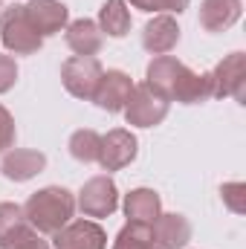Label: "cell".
Returning a JSON list of instances; mask_svg holds the SVG:
<instances>
[{
  "label": "cell",
  "mask_w": 246,
  "mask_h": 249,
  "mask_svg": "<svg viewBox=\"0 0 246 249\" xmlns=\"http://www.w3.org/2000/svg\"><path fill=\"white\" fill-rule=\"evenodd\" d=\"M23 209V220L41 232V235H55L61 226H67L75 214V197L72 191L61 186H47L38 188L35 194H29V200L20 206Z\"/></svg>",
  "instance_id": "obj_1"
},
{
  "label": "cell",
  "mask_w": 246,
  "mask_h": 249,
  "mask_svg": "<svg viewBox=\"0 0 246 249\" xmlns=\"http://www.w3.org/2000/svg\"><path fill=\"white\" fill-rule=\"evenodd\" d=\"M0 41L15 55H35L44 47V38L32 29V23L23 15V6L18 3L0 9Z\"/></svg>",
  "instance_id": "obj_2"
},
{
  "label": "cell",
  "mask_w": 246,
  "mask_h": 249,
  "mask_svg": "<svg viewBox=\"0 0 246 249\" xmlns=\"http://www.w3.org/2000/svg\"><path fill=\"white\" fill-rule=\"evenodd\" d=\"M105 67L96 55H72L61 64V81L64 90L81 102H93V93L102 81Z\"/></svg>",
  "instance_id": "obj_3"
},
{
  "label": "cell",
  "mask_w": 246,
  "mask_h": 249,
  "mask_svg": "<svg viewBox=\"0 0 246 249\" xmlns=\"http://www.w3.org/2000/svg\"><path fill=\"white\" fill-rule=\"evenodd\" d=\"M168 107H171V102H165L157 90H151L142 81V84H133V93H130L122 113L124 122L133 124V127H157V124L165 122Z\"/></svg>",
  "instance_id": "obj_4"
},
{
  "label": "cell",
  "mask_w": 246,
  "mask_h": 249,
  "mask_svg": "<svg viewBox=\"0 0 246 249\" xmlns=\"http://www.w3.org/2000/svg\"><path fill=\"white\" fill-rule=\"evenodd\" d=\"M75 206L81 209L84 217H110L119 209V188L113 183V177L110 174L90 177L78 191Z\"/></svg>",
  "instance_id": "obj_5"
},
{
  "label": "cell",
  "mask_w": 246,
  "mask_h": 249,
  "mask_svg": "<svg viewBox=\"0 0 246 249\" xmlns=\"http://www.w3.org/2000/svg\"><path fill=\"white\" fill-rule=\"evenodd\" d=\"M211 84L214 96L226 99L232 96L238 105H246V55L244 53H229L223 61L211 70Z\"/></svg>",
  "instance_id": "obj_6"
},
{
  "label": "cell",
  "mask_w": 246,
  "mask_h": 249,
  "mask_svg": "<svg viewBox=\"0 0 246 249\" xmlns=\"http://www.w3.org/2000/svg\"><path fill=\"white\" fill-rule=\"evenodd\" d=\"M139 154V139L124 130V127H113L102 136V151H99V165L102 171H122L127 168Z\"/></svg>",
  "instance_id": "obj_7"
},
{
  "label": "cell",
  "mask_w": 246,
  "mask_h": 249,
  "mask_svg": "<svg viewBox=\"0 0 246 249\" xmlns=\"http://www.w3.org/2000/svg\"><path fill=\"white\" fill-rule=\"evenodd\" d=\"M23 15H26V20L32 23V29L41 38L58 35L70 23V9L64 6L61 0H29L23 6Z\"/></svg>",
  "instance_id": "obj_8"
},
{
  "label": "cell",
  "mask_w": 246,
  "mask_h": 249,
  "mask_svg": "<svg viewBox=\"0 0 246 249\" xmlns=\"http://www.w3.org/2000/svg\"><path fill=\"white\" fill-rule=\"evenodd\" d=\"M55 249H107V232L96 220H70L55 235Z\"/></svg>",
  "instance_id": "obj_9"
},
{
  "label": "cell",
  "mask_w": 246,
  "mask_h": 249,
  "mask_svg": "<svg viewBox=\"0 0 246 249\" xmlns=\"http://www.w3.org/2000/svg\"><path fill=\"white\" fill-rule=\"evenodd\" d=\"M130 93H133V81H130L127 72H122V70H105L102 81H99V87L93 93V102H96V107H102L107 113H122L127 99H130Z\"/></svg>",
  "instance_id": "obj_10"
},
{
  "label": "cell",
  "mask_w": 246,
  "mask_h": 249,
  "mask_svg": "<svg viewBox=\"0 0 246 249\" xmlns=\"http://www.w3.org/2000/svg\"><path fill=\"white\" fill-rule=\"evenodd\" d=\"M180 44V23L174 15H157L154 20L145 23L142 29V47L151 55H168Z\"/></svg>",
  "instance_id": "obj_11"
},
{
  "label": "cell",
  "mask_w": 246,
  "mask_h": 249,
  "mask_svg": "<svg viewBox=\"0 0 246 249\" xmlns=\"http://www.w3.org/2000/svg\"><path fill=\"white\" fill-rule=\"evenodd\" d=\"M47 168V157L41 151H32V148H9L3 162H0V171L6 180L12 183H26L32 177H38L41 171Z\"/></svg>",
  "instance_id": "obj_12"
},
{
  "label": "cell",
  "mask_w": 246,
  "mask_h": 249,
  "mask_svg": "<svg viewBox=\"0 0 246 249\" xmlns=\"http://www.w3.org/2000/svg\"><path fill=\"white\" fill-rule=\"evenodd\" d=\"M209 99H214V84H211V72H194L188 64L180 70L171 102L180 105H206Z\"/></svg>",
  "instance_id": "obj_13"
},
{
  "label": "cell",
  "mask_w": 246,
  "mask_h": 249,
  "mask_svg": "<svg viewBox=\"0 0 246 249\" xmlns=\"http://www.w3.org/2000/svg\"><path fill=\"white\" fill-rule=\"evenodd\" d=\"M244 15L241 0H203L200 3V26L211 35L232 29Z\"/></svg>",
  "instance_id": "obj_14"
},
{
  "label": "cell",
  "mask_w": 246,
  "mask_h": 249,
  "mask_svg": "<svg viewBox=\"0 0 246 249\" xmlns=\"http://www.w3.org/2000/svg\"><path fill=\"white\" fill-rule=\"evenodd\" d=\"M151 229H154V241L159 249H185L191 241V223L185 214H177V212L159 214L151 223Z\"/></svg>",
  "instance_id": "obj_15"
},
{
  "label": "cell",
  "mask_w": 246,
  "mask_h": 249,
  "mask_svg": "<svg viewBox=\"0 0 246 249\" xmlns=\"http://www.w3.org/2000/svg\"><path fill=\"white\" fill-rule=\"evenodd\" d=\"M124 217L130 223H154L159 214H162V197L154 191V188H133L124 194Z\"/></svg>",
  "instance_id": "obj_16"
},
{
  "label": "cell",
  "mask_w": 246,
  "mask_h": 249,
  "mask_svg": "<svg viewBox=\"0 0 246 249\" xmlns=\"http://www.w3.org/2000/svg\"><path fill=\"white\" fill-rule=\"evenodd\" d=\"M67 47L75 53V55H99L102 44H105V35L99 29L96 20L90 18H78L72 23H67V35H64Z\"/></svg>",
  "instance_id": "obj_17"
},
{
  "label": "cell",
  "mask_w": 246,
  "mask_h": 249,
  "mask_svg": "<svg viewBox=\"0 0 246 249\" xmlns=\"http://www.w3.org/2000/svg\"><path fill=\"white\" fill-rule=\"evenodd\" d=\"M183 67L185 64L174 55H157L145 70V84L151 90H157L165 102H171V93H174V84H177V75Z\"/></svg>",
  "instance_id": "obj_18"
},
{
  "label": "cell",
  "mask_w": 246,
  "mask_h": 249,
  "mask_svg": "<svg viewBox=\"0 0 246 249\" xmlns=\"http://www.w3.org/2000/svg\"><path fill=\"white\" fill-rule=\"evenodd\" d=\"M99 29L102 35H110V38H124L133 26V18H130V9L124 0H105L102 9H99Z\"/></svg>",
  "instance_id": "obj_19"
},
{
  "label": "cell",
  "mask_w": 246,
  "mask_h": 249,
  "mask_svg": "<svg viewBox=\"0 0 246 249\" xmlns=\"http://www.w3.org/2000/svg\"><path fill=\"white\" fill-rule=\"evenodd\" d=\"M99 151H102V133L93 130V127H81L70 136V154L72 160L90 165V162H99Z\"/></svg>",
  "instance_id": "obj_20"
},
{
  "label": "cell",
  "mask_w": 246,
  "mask_h": 249,
  "mask_svg": "<svg viewBox=\"0 0 246 249\" xmlns=\"http://www.w3.org/2000/svg\"><path fill=\"white\" fill-rule=\"evenodd\" d=\"M113 249H159L154 241V229L148 223H124L113 241Z\"/></svg>",
  "instance_id": "obj_21"
},
{
  "label": "cell",
  "mask_w": 246,
  "mask_h": 249,
  "mask_svg": "<svg viewBox=\"0 0 246 249\" xmlns=\"http://www.w3.org/2000/svg\"><path fill=\"white\" fill-rule=\"evenodd\" d=\"M0 249H50V244L41 238V232H35L26 220L18 223L3 241H0Z\"/></svg>",
  "instance_id": "obj_22"
},
{
  "label": "cell",
  "mask_w": 246,
  "mask_h": 249,
  "mask_svg": "<svg viewBox=\"0 0 246 249\" xmlns=\"http://www.w3.org/2000/svg\"><path fill=\"white\" fill-rule=\"evenodd\" d=\"M139 12H159V15H180L188 9L191 0H124Z\"/></svg>",
  "instance_id": "obj_23"
},
{
  "label": "cell",
  "mask_w": 246,
  "mask_h": 249,
  "mask_svg": "<svg viewBox=\"0 0 246 249\" xmlns=\"http://www.w3.org/2000/svg\"><path fill=\"white\" fill-rule=\"evenodd\" d=\"M246 186L244 183H223L220 186V197H223V203L235 212V214H244L246 212Z\"/></svg>",
  "instance_id": "obj_24"
},
{
  "label": "cell",
  "mask_w": 246,
  "mask_h": 249,
  "mask_svg": "<svg viewBox=\"0 0 246 249\" xmlns=\"http://www.w3.org/2000/svg\"><path fill=\"white\" fill-rule=\"evenodd\" d=\"M23 223V209L18 203H0V241L18 226Z\"/></svg>",
  "instance_id": "obj_25"
},
{
  "label": "cell",
  "mask_w": 246,
  "mask_h": 249,
  "mask_svg": "<svg viewBox=\"0 0 246 249\" xmlns=\"http://www.w3.org/2000/svg\"><path fill=\"white\" fill-rule=\"evenodd\" d=\"M15 136H18V127H15V116L0 105V154H6L12 145H15Z\"/></svg>",
  "instance_id": "obj_26"
},
{
  "label": "cell",
  "mask_w": 246,
  "mask_h": 249,
  "mask_svg": "<svg viewBox=\"0 0 246 249\" xmlns=\"http://www.w3.org/2000/svg\"><path fill=\"white\" fill-rule=\"evenodd\" d=\"M18 84V64L12 55H0V96Z\"/></svg>",
  "instance_id": "obj_27"
},
{
  "label": "cell",
  "mask_w": 246,
  "mask_h": 249,
  "mask_svg": "<svg viewBox=\"0 0 246 249\" xmlns=\"http://www.w3.org/2000/svg\"><path fill=\"white\" fill-rule=\"evenodd\" d=\"M0 9H3V0H0Z\"/></svg>",
  "instance_id": "obj_28"
}]
</instances>
